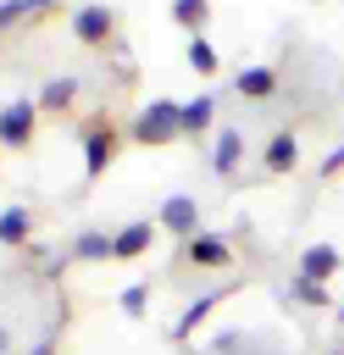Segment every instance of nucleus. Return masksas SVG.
Listing matches in <instances>:
<instances>
[{
  "instance_id": "obj_4",
  "label": "nucleus",
  "mask_w": 344,
  "mask_h": 355,
  "mask_svg": "<svg viewBox=\"0 0 344 355\" xmlns=\"http://www.w3.org/2000/svg\"><path fill=\"white\" fill-rule=\"evenodd\" d=\"M239 155H244V128H216V139H211V172L216 178H233L239 172Z\"/></svg>"
},
{
  "instance_id": "obj_24",
  "label": "nucleus",
  "mask_w": 344,
  "mask_h": 355,
  "mask_svg": "<svg viewBox=\"0 0 344 355\" xmlns=\"http://www.w3.org/2000/svg\"><path fill=\"white\" fill-rule=\"evenodd\" d=\"M338 322H344V305H338Z\"/></svg>"
},
{
  "instance_id": "obj_2",
  "label": "nucleus",
  "mask_w": 344,
  "mask_h": 355,
  "mask_svg": "<svg viewBox=\"0 0 344 355\" xmlns=\"http://www.w3.org/2000/svg\"><path fill=\"white\" fill-rule=\"evenodd\" d=\"M111 28H117V11L100 6V0H89V6L72 11V33H78V44H111Z\"/></svg>"
},
{
  "instance_id": "obj_22",
  "label": "nucleus",
  "mask_w": 344,
  "mask_h": 355,
  "mask_svg": "<svg viewBox=\"0 0 344 355\" xmlns=\"http://www.w3.org/2000/svg\"><path fill=\"white\" fill-rule=\"evenodd\" d=\"M338 172H344V144H333L327 161H322V178H338Z\"/></svg>"
},
{
  "instance_id": "obj_9",
  "label": "nucleus",
  "mask_w": 344,
  "mask_h": 355,
  "mask_svg": "<svg viewBox=\"0 0 344 355\" xmlns=\"http://www.w3.org/2000/svg\"><path fill=\"white\" fill-rule=\"evenodd\" d=\"M111 150H117V133H111V128H89V133H83V172L100 178V172L111 166Z\"/></svg>"
},
{
  "instance_id": "obj_23",
  "label": "nucleus",
  "mask_w": 344,
  "mask_h": 355,
  "mask_svg": "<svg viewBox=\"0 0 344 355\" xmlns=\"http://www.w3.org/2000/svg\"><path fill=\"white\" fill-rule=\"evenodd\" d=\"M28 355H55V349H50V338H39V344H33Z\"/></svg>"
},
{
  "instance_id": "obj_1",
  "label": "nucleus",
  "mask_w": 344,
  "mask_h": 355,
  "mask_svg": "<svg viewBox=\"0 0 344 355\" xmlns=\"http://www.w3.org/2000/svg\"><path fill=\"white\" fill-rule=\"evenodd\" d=\"M133 139L139 144H172V139H183V105L178 100H150L133 116Z\"/></svg>"
},
{
  "instance_id": "obj_21",
  "label": "nucleus",
  "mask_w": 344,
  "mask_h": 355,
  "mask_svg": "<svg viewBox=\"0 0 344 355\" xmlns=\"http://www.w3.org/2000/svg\"><path fill=\"white\" fill-rule=\"evenodd\" d=\"M44 6H50V0H6V6H0V17H6V28H17L28 11H44Z\"/></svg>"
},
{
  "instance_id": "obj_15",
  "label": "nucleus",
  "mask_w": 344,
  "mask_h": 355,
  "mask_svg": "<svg viewBox=\"0 0 344 355\" xmlns=\"http://www.w3.org/2000/svg\"><path fill=\"white\" fill-rule=\"evenodd\" d=\"M172 22L189 28V33H200L211 22V0H172Z\"/></svg>"
},
{
  "instance_id": "obj_20",
  "label": "nucleus",
  "mask_w": 344,
  "mask_h": 355,
  "mask_svg": "<svg viewBox=\"0 0 344 355\" xmlns=\"http://www.w3.org/2000/svg\"><path fill=\"white\" fill-rule=\"evenodd\" d=\"M117 305H122V316H144V305H150V288H144V283H128V288L117 294Z\"/></svg>"
},
{
  "instance_id": "obj_10",
  "label": "nucleus",
  "mask_w": 344,
  "mask_h": 355,
  "mask_svg": "<svg viewBox=\"0 0 344 355\" xmlns=\"http://www.w3.org/2000/svg\"><path fill=\"white\" fill-rule=\"evenodd\" d=\"M233 89H239L244 100H272V89H277V67H244V72L233 78Z\"/></svg>"
},
{
  "instance_id": "obj_18",
  "label": "nucleus",
  "mask_w": 344,
  "mask_h": 355,
  "mask_svg": "<svg viewBox=\"0 0 344 355\" xmlns=\"http://www.w3.org/2000/svg\"><path fill=\"white\" fill-rule=\"evenodd\" d=\"M28 227H33V211H28V205H6V216H0L6 244H22V239H28Z\"/></svg>"
},
{
  "instance_id": "obj_16",
  "label": "nucleus",
  "mask_w": 344,
  "mask_h": 355,
  "mask_svg": "<svg viewBox=\"0 0 344 355\" xmlns=\"http://www.w3.org/2000/svg\"><path fill=\"white\" fill-rule=\"evenodd\" d=\"M72 255H78V261H105V255H117V239H105V233H78V239H72Z\"/></svg>"
},
{
  "instance_id": "obj_19",
  "label": "nucleus",
  "mask_w": 344,
  "mask_h": 355,
  "mask_svg": "<svg viewBox=\"0 0 344 355\" xmlns=\"http://www.w3.org/2000/svg\"><path fill=\"white\" fill-rule=\"evenodd\" d=\"M294 300H300V305H316V311H322V305H327V288H322L316 277H300V272H294Z\"/></svg>"
},
{
  "instance_id": "obj_7",
  "label": "nucleus",
  "mask_w": 344,
  "mask_h": 355,
  "mask_svg": "<svg viewBox=\"0 0 344 355\" xmlns=\"http://www.w3.org/2000/svg\"><path fill=\"white\" fill-rule=\"evenodd\" d=\"M294 161H300V133H294V128H277L272 144H266V155H261V166H266L272 178H283V172H294Z\"/></svg>"
},
{
  "instance_id": "obj_17",
  "label": "nucleus",
  "mask_w": 344,
  "mask_h": 355,
  "mask_svg": "<svg viewBox=\"0 0 344 355\" xmlns=\"http://www.w3.org/2000/svg\"><path fill=\"white\" fill-rule=\"evenodd\" d=\"M72 94H78V78H50L44 94H39V105H44V111H67Z\"/></svg>"
},
{
  "instance_id": "obj_13",
  "label": "nucleus",
  "mask_w": 344,
  "mask_h": 355,
  "mask_svg": "<svg viewBox=\"0 0 344 355\" xmlns=\"http://www.w3.org/2000/svg\"><path fill=\"white\" fill-rule=\"evenodd\" d=\"M222 294H227V288H211V294H200V300H194V305L183 311V322H178L172 333H178V338H194V327H200V322H205V316H211V311L222 305Z\"/></svg>"
},
{
  "instance_id": "obj_3",
  "label": "nucleus",
  "mask_w": 344,
  "mask_h": 355,
  "mask_svg": "<svg viewBox=\"0 0 344 355\" xmlns=\"http://www.w3.org/2000/svg\"><path fill=\"white\" fill-rule=\"evenodd\" d=\"M183 261H189V266H233V244H227L222 233H194V239L183 244Z\"/></svg>"
},
{
  "instance_id": "obj_8",
  "label": "nucleus",
  "mask_w": 344,
  "mask_h": 355,
  "mask_svg": "<svg viewBox=\"0 0 344 355\" xmlns=\"http://www.w3.org/2000/svg\"><path fill=\"white\" fill-rule=\"evenodd\" d=\"M338 266H344L338 244H305V250H300V277H316V283H327Z\"/></svg>"
},
{
  "instance_id": "obj_11",
  "label": "nucleus",
  "mask_w": 344,
  "mask_h": 355,
  "mask_svg": "<svg viewBox=\"0 0 344 355\" xmlns=\"http://www.w3.org/2000/svg\"><path fill=\"white\" fill-rule=\"evenodd\" d=\"M117 239V261H133V255H144L150 250V239H155V227L150 222H128L122 233H111Z\"/></svg>"
},
{
  "instance_id": "obj_6",
  "label": "nucleus",
  "mask_w": 344,
  "mask_h": 355,
  "mask_svg": "<svg viewBox=\"0 0 344 355\" xmlns=\"http://www.w3.org/2000/svg\"><path fill=\"white\" fill-rule=\"evenodd\" d=\"M33 122H39V105H33V100H11V105H6V122H0L6 144H11V150H22V144L33 139Z\"/></svg>"
},
{
  "instance_id": "obj_12",
  "label": "nucleus",
  "mask_w": 344,
  "mask_h": 355,
  "mask_svg": "<svg viewBox=\"0 0 344 355\" xmlns=\"http://www.w3.org/2000/svg\"><path fill=\"white\" fill-rule=\"evenodd\" d=\"M216 122V94L205 89V94H194L189 105H183V133H205Z\"/></svg>"
},
{
  "instance_id": "obj_14",
  "label": "nucleus",
  "mask_w": 344,
  "mask_h": 355,
  "mask_svg": "<svg viewBox=\"0 0 344 355\" xmlns=\"http://www.w3.org/2000/svg\"><path fill=\"white\" fill-rule=\"evenodd\" d=\"M189 67H194L200 78H216V67H222V55H216V44H211L205 33H189Z\"/></svg>"
},
{
  "instance_id": "obj_5",
  "label": "nucleus",
  "mask_w": 344,
  "mask_h": 355,
  "mask_svg": "<svg viewBox=\"0 0 344 355\" xmlns=\"http://www.w3.org/2000/svg\"><path fill=\"white\" fill-rule=\"evenodd\" d=\"M155 216L166 222V233H183V239H194V227H200V205H194V194H166Z\"/></svg>"
}]
</instances>
